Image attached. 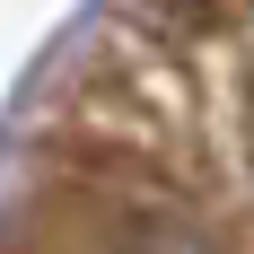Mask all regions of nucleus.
Segmentation results:
<instances>
[{
	"label": "nucleus",
	"instance_id": "1",
	"mask_svg": "<svg viewBox=\"0 0 254 254\" xmlns=\"http://www.w3.org/2000/svg\"><path fill=\"white\" fill-rule=\"evenodd\" d=\"M140 254H210V246H193L184 228H158V237H140Z\"/></svg>",
	"mask_w": 254,
	"mask_h": 254
}]
</instances>
